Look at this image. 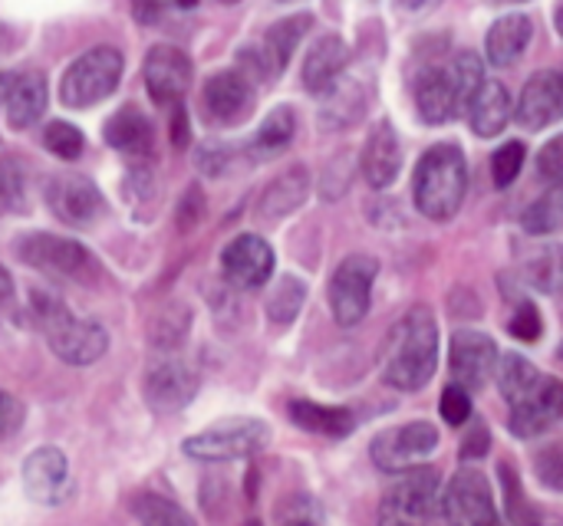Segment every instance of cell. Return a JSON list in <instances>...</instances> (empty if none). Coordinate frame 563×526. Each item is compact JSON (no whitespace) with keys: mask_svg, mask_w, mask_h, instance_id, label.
Here are the masks:
<instances>
[{"mask_svg":"<svg viewBox=\"0 0 563 526\" xmlns=\"http://www.w3.org/2000/svg\"><path fill=\"white\" fill-rule=\"evenodd\" d=\"M323 96H327L320 105L323 128H350L363 119L369 105V86L360 76H340Z\"/></svg>","mask_w":563,"mask_h":526,"instance_id":"obj_23","label":"cell"},{"mask_svg":"<svg viewBox=\"0 0 563 526\" xmlns=\"http://www.w3.org/2000/svg\"><path fill=\"white\" fill-rule=\"evenodd\" d=\"M205 112L211 122L238 125L254 109V86L238 69H221L205 82Z\"/></svg>","mask_w":563,"mask_h":526,"instance_id":"obj_17","label":"cell"},{"mask_svg":"<svg viewBox=\"0 0 563 526\" xmlns=\"http://www.w3.org/2000/svg\"><path fill=\"white\" fill-rule=\"evenodd\" d=\"M290 422L310 435H323V438H346L356 428V418L350 409H336V405H317V402H290Z\"/></svg>","mask_w":563,"mask_h":526,"instance_id":"obj_29","label":"cell"},{"mask_svg":"<svg viewBox=\"0 0 563 526\" xmlns=\"http://www.w3.org/2000/svg\"><path fill=\"white\" fill-rule=\"evenodd\" d=\"M20 422H23V405L10 392H0V438L13 435Z\"/></svg>","mask_w":563,"mask_h":526,"instance_id":"obj_46","label":"cell"},{"mask_svg":"<svg viewBox=\"0 0 563 526\" xmlns=\"http://www.w3.org/2000/svg\"><path fill=\"white\" fill-rule=\"evenodd\" d=\"M46 204L69 227H89L106 211L102 191L86 175H56V178H49Z\"/></svg>","mask_w":563,"mask_h":526,"instance_id":"obj_10","label":"cell"},{"mask_svg":"<svg viewBox=\"0 0 563 526\" xmlns=\"http://www.w3.org/2000/svg\"><path fill=\"white\" fill-rule=\"evenodd\" d=\"M563 392L561 382L554 376H541V382L518 402H511V415H508V428L518 438H538L544 432H551L561 422Z\"/></svg>","mask_w":563,"mask_h":526,"instance_id":"obj_14","label":"cell"},{"mask_svg":"<svg viewBox=\"0 0 563 526\" xmlns=\"http://www.w3.org/2000/svg\"><path fill=\"white\" fill-rule=\"evenodd\" d=\"M16 254L23 264L53 273V277H82L92 264L89 250L69 237H56V234H26L16 244Z\"/></svg>","mask_w":563,"mask_h":526,"instance_id":"obj_11","label":"cell"},{"mask_svg":"<svg viewBox=\"0 0 563 526\" xmlns=\"http://www.w3.org/2000/svg\"><path fill=\"white\" fill-rule=\"evenodd\" d=\"M0 211H26V175L16 158H0Z\"/></svg>","mask_w":563,"mask_h":526,"instance_id":"obj_37","label":"cell"},{"mask_svg":"<svg viewBox=\"0 0 563 526\" xmlns=\"http://www.w3.org/2000/svg\"><path fill=\"white\" fill-rule=\"evenodd\" d=\"M168 10H175V0H132V16L142 26H155L168 16Z\"/></svg>","mask_w":563,"mask_h":526,"instance_id":"obj_44","label":"cell"},{"mask_svg":"<svg viewBox=\"0 0 563 526\" xmlns=\"http://www.w3.org/2000/svg\"><path fill=\"white\" fill-rule=\"evenodd\" d=\"M465 191H468V161L462 148L452 142L432 145L416 165V178H412L416 208L432 221H452L465 201Z\"/></svg>","mask_w":563,"mask_h":526,"instance_id":"obj_2","label":"cell"},{"mask_svg":"<svg viewBox=\"0 0 563 526\" xmlns=\"http://www.w3.org/2000/svg\"><path fill=\"white\" fill-rule=\"evenodd\" d=\"M488 445H492V435H488V428H485V425H475V428L468 432L465 445H462V458H468V461H475V458H485Z\"/></svg>","mask_w":563,"mask_h":526,"instance_id":"obj_48","label":"cell"},{"mask_svg":"<svg viewBox=\"0 0 563 526\" xmlns=\"http://www.w3.org/2000/svg\"><path fill=\"white\" fill-rule=\"evenodd\" d=\"M280 3H290V0H280Z\"/></svg>","mask_w":563,"mask_h":526,"instance_id":"obj_59","label":"cell"},{"mask_svg":"<svg viewBox=\"0 0 563 526\" xmlns=\"http://www.w3.org/2000/svg\"><path fill=\"white\" fill-rule=\"evenodd\" d=\"M43 109H46V79L40 72L16 76L10 96H7V105H3L10 128H16V132L30 128L43 115Z\"/></svg>","mask_w":563,"mask_h":526,"instance_id":"obj_30","label":"cell"},{"mask_svg":"<svg viewBox=\"0 0 563 526\" xmlns=\"http://www.w3.org/2000/svg\"><path fill=\"white\" fill-rule=\"evenodd\" d=\"M33 313L46 333L53 356L63 359L66 366H92L106 356L109 333L92 320H76L66 310V303H59L56 296L33 290Z\"/></svg>","mask_w":563,"mask_h":526,"instance_id":"obj_3","label":"cell"},{"mask_svg":"<svg viewBox=\"0 0 563 526\" xmlns=\"http://www.w3.org/2000/svg\"><path fill=\"white\" fill-rule=\"evenodd\" d=\"M511 119V92L505 82L498 79H485L482 89L475 92V99L468 102V122L472 132L482 138H495L498 132H505Z\"/></svg>","mask_w":563,"mask_h":526,"instance_id":"obj_25","label":"cell"},{"mask_svg":"<svg viewBox=\"0 0 563 526\" xmlns=\"http://www.w3.org/2000/svg\"><path fill=\"white\" fill-rule=\"evenodd\" d=\"M224 3H234V0H224Z\"/></svg>","mask_w":563,"mask_h":526,"instance_id":"obj_60","label":"cell"},{"mask_svg":"<svg viewBox=\"0 0 563 526\" xmlns=\"http://www.w3.org/2000/svg\"><path fill=\"white\" fill-rule=\"evenodd\" d=\"M416 105L419 115L429 125H442L449 119H455V96H452V82L445 66H429L419 79H416Z\"/></svg>","mask_w":563,"mask_h":526,"instance_id":"obj_27","label":"cell"},{"mask_svg":"<svg viewBox=\"0 0 563 526\" xmlns=\"http://www.w3.org/2000/svg\"><path fill=\"white\" fill-rule=\"evenodd\" d=\"M495 376H498V389H501V395H505L508 402L525 399V395L541 382V372H538L525 356H518V352H511V356L498 359Z\"/></svg>","mask_w":563,"mask_h":526,"instance_id":"obj_33","label":"cell"},{"mask_svg":"<svg viewBox=\"0 0 563 526\" xmlns=\"http://www.w3.org/2000/svg\"><path fill=\"white\" fill-rule=\"evenodd\" d=\"M508 329H511V336H515V339H521V343H538V339L544 336V320H541L538 306L521 303V306H518V313L511 316Z\"/></svg>","mask_w":563,"mask_h":526,"instance_id":"obj_41","label":"cell"},{"mask_svg":"<svg viewBox=\"0 0 563 526\" xmlns=\"http://www.w3.org/2000/svg\"><path fill=\"white\" fill-rule=\"evenodd\" d=\"M379 260L369 254H350L330 280V313L340 326H356L369 313Z\"/></svg>","mask_w":563,"mask_h":526,"instance_id":"obj_8","label":"cell"},{"mask_svg":"<svg viewBox=\"0 0 563 526\" xmlns=\"http://www.w3.org/2000/svg\"><path fill=\"white\" fill-rule=\"evenodd\" d=\"M198 392V376L178 362V359H162L145 372V402L168 415V412H181Z\"/></svg>","mask_w":563,"mask_h":526,"instance_id":"obj_18","label":"cell"},{"mask_svg":"<svg viewBox=\"0 0 563 526\" xmlns=\"http://www.w3.org/2000/svg\"><path fill=\"white\" fill-rule=\"evenodd\" d=\"M498 366V346L492 336L478 329H459L452 336V376L455 385L465 392L485 389V382L495 376Z\"/></svg>","mask_w":563,"mask_h":526,"instance_id":"obj_15","label":"cell"},{"mask_svg":"<svg viewBox=\"0 0 563 526\" xmlns=\"http://www.w3.org/2000/svg\"><path fill=\"white\" fill-rule=\"evenodd\" d=\"M66 484H69V461L59 448H36L26 461H23V491L30 501L43 504V507H56L66 497Z\"/></svg>","mask_w":563,"mask_h":526,"instance_id":"obj_19","label":"cell"},{"mask_svg":"<svg viewBox=\"0 0 563 526\" xmlns=\"http://www.w3.org/2000/svg\"><path fill=\"white\" fill-rule=\"evenodd\" d=\"M538 474H541V481H544L551 491H561V484H563L561 448H548V451L538 458Z\"/></svg>","mask_w":563,"mask_h":526,"instance_id":"obj_45","label":"cell"},{"mask_svg":"<svg viewBox=\"0 0 563 526\" xmlns=\"http://www.w3.org/2000/svg\"><path fill=\"white\" fill-rule=\"evenodd\" d=\"M439 3H442V0H393L396 13H402V16H426V13H432Z\"/></svg>","mask_w":563,"mask_h":526,"instance_id":"obj_49","label":"cell"},{"mask_svg":"<svg viewBox=\"0 0 563 526\" xmlns=\"http://www.w3.org/2000/svg\"><path fill=\"white\" fill-rule=\"evenodd\" d=\"M521 224H525V231H528V234H538V237H544V234H558L563 224L561 188H551L544 198H538V201L521 214Z\"/></svg>","mask_w":563,"mask_h":526,"instance_id":"obj_35","label":"cell"},{"mask_svg":"<svg viewBox=\"0 0 563 526\" xmlns=\"http://www.w3.org/2000/svg\"><path fill=\"white\" fill-rule=\"evenodd\" d=\"M191 59L178 46H152L145 56V89L158 105H181L191 86Z\"/></svg>","mask_w":563,"mask_h":526,"instance_id":"obj_12","label":"cell"},{"mask_svg":"<svg viewBox=\"0 0 563 526\" xmlns=\"http://www.w3.org/2000/svg\"><path fill=\"white\" fill-rule=\"evenodd\" d=\"M152 142H155V132H152V122L142 109L135 105H122L109 122H106V145L129 155V158H142L152 152Z\"/></svg>","mask_w":563,"mask_h":526,"instance_id":"obj_26","label":"cell"},{"mask_svg":"<svg viewBox=\"0 0 563 526\" xmlns=\"http://www.w3.org/2000/svg\"><path fill=\"white\" fill-rule=\"evenodd\" d=\"M501 484H505V501H508V517H511V524L515 526H538L548 514L544 511H538L531 501H528V494H525V488H521V481H518V471L515 468H508V465H501Z\"/></svg>","mask_w":563,"mask_h":526,"instance_id":"obj_36","label":"cell"},{"mask_svg":"<svg viewBox=\"0 0 563 526\" xmlns=\"http://www.w3.org/2000/svg\"><path fill=\"white\" fill-rule=\"evenodd\" d=\"M307 194H310V171L303 165H294L277 181L267 184V191L261 198V217H267V221L287 217L307 201Z\"/></svg>","mask_w":563,"mask_h":526,"instance_id":"obj_28","label":"cell"},{"mask_svg":"<svg viewBox=\"0 0 563 526\" xmlns=\"http://www.w3.org/2000/svg\"><path fill=\"white\" fill-rule=\"evenodd\" d=\"M346 63H350V46L343 43V36H336V33L320 36L303 56V69H300L303 89L313 96H323L343 76Z\"/></svg>","mask_w":563,"mask_h":526,"instance_id":"obj_22","label":"cell"},{"mask_svg":"<svg viewBox=\"0 0 563 526\" xmlns=\"http://www.w3.org/2000/svg\"><path fill=\"white\" fill-rule=\"evenodd\" d=\"M139 521L142 526H195V521L175 501H165V497H142Z\"/></svg>","mask_w":563,"mask_h":526,"instance_id":"obj_39","label":"cell"},{"mask_svg":"<svg viewBox=\"0 0 563 526\" xmlns=\"http://www.w3.org/2000/svg\"><path fill=\"white\" fill-rule=\"evenodd\" d=\"M445 72H449V82H452L455 112L465 115V112H468V102L475 99V92H478L482 82H485V63H482L478 53L462 49V53L452 56V63H445Z\"/></svg>","mask_w":563,"mask_h":526,"instance_id":"obj_31","label":"cell"},{"mask_svg":"<svg viewBox=\"0 0 563 526\" xmlns=\"http://www.w3.org/2000/svg\"><path fill=\"white\" fill-rule=\"evenodd\" d=\"M492 514H495V501L488 481L472 468L459 471L449 491L442 494V517L449 521V526H478Z\"/></svg>","mask_w":563,"mask_h":526,"instance_id":"obj_16","label":"cell"},{"mask_svg":"<svg viewBox=\"0 0 563 526\" xmlns=\"http://www.w3.org/2000/svg\"><path fill=\"white\" fill-rule=\"evenodd\" d=\"M376 526H442V488L429 468L409 471L379 504Z\"/></svg>","mask_w":563,"mask_h":526,"instance_id":"obj_5","label":"cell"},{"mask_svg":"<svg viewBox=\"0 0 563 526\" xmlns=\"http://www.w3.org/2000/svg\"><path fill=\"white\" fill-rule=\"evenodd\" d=\"M521 168H525V142H508V145H501V148L492 155V178H495V188L515 184V178L521 175Z\"/></svg>","mask_w":563,"mask_h":526,"instance_id":"obj_40","label":"cell"},{"mask_svg":"<svg viewBox=\"0 0 563 526\" xmlns=\"http://www.w3.org/2000/svg\"><path fill=\"white\" fill-rule=\"evenodd\" d=\"M360 165H363V178L379 191L389 188L399 178V171H402V145H399V135H396L393 122H379L369 132Z\"/></svg>","mask_w":563,"mask_h":526,"instance_id":"obj_21","label":"cell"},{"mask_svg":"<svg viewBox=\"0 0 563 526\" xmlns=\"http://www.w3.org/2000/svg\"><path fill=\"white\" fill-rule=\"evenodd\" d=\"M10 49H13V30L0 23V59H3V56H7Z\"/></svg>","mask_w":563,"mask_h":526,"instance_id":"obj_51","label":"cell"},{"mask_svg":"<svg viewBox=\"0 0 563 526\" xmlns=\"http://www.w3.org/2000/svg\"><path fill=\"white\" fill-rule=\"evenodd\" d=\"M538 175L551 184V188H558L563 178V138H551L548 145H544V152H541V158H538Z\"/></svg>","mask_w":563,"mask_h":526,"instance_id":"obj_43","label":"cell"},{"mask_svg":"<svg viewBox=\"0 0 563 526\" xmlns=\"http://www.w3.org/2000/svg\"><path fill=\"white\" fill-rule=\"evenodd\" d=\"M439 366V326L432 310L412 306L389 333L383 356V379L399 392H419L432 382Z\"/></svg>","mask_w":563,"mask_h":526,"instance_id":"obj_1","label":"cell"},{"mask_svg":"<svg viewBox=\"0 0 563 526\" xmlns=\"http://www.w3.org/2000/svg\"><path fill=\"white\" fill-rule=\"evenodd\" d=\"M244 526H261V521H247V524Z\"/></svg>","mask_w":563,"mask_h":526,"instance_id":"obj_58","label":"cell"},{"mask_svg":"<svg viewBox=\"0 0 563 526\" xmlns=\"http://www.w3.org/2000/svg\"><path fill=\"white\" fill-rule=\"evenodd\" d=\"M310 26H313V16H310V13H294V16L277 20V23L264 33L261 43L241 49V63H244V72H241V76H244L247 82H251V79H257V82L277 79V76L287 69L290 56L297 53V46H300V40L307 36Z\"/></svg>","mask_w":563,"mask_h":526,"instance_id":"obj_7","label":"cell"},{"mask_svg":"<svg viewBox=\"0 0 563 526\" xmlns=\"http://www.w3.org/2000/svg\"><path fill=\"white\" fill-rule=\"evenodd\" d=\"M228 158H231V148L228 145H205L201 152H198V165L208 171V175H221V171H228Z\"/></svg>","mask_w":563,"mask_h":526,"instance_id":"obj_47","label":"cell"},{"mask_svg":"<svg viewBox=\"0 0 563 526\" xmlns=\"http://www.w3.org/2000/svg\"><path fill=\"white\" fill-rule=\"evenodd\" d=\"M294 132H297V115H294V109H290V105H277V109L261 122V128H257L251 148H254L257 158L277 155V152H284V148L294 142Z\"/></svg>","mask_w":563,"mask_h":526,"instance_id":"obj_32","label":"cell"},{"mask_svg":"<svg viewBox=\"0 0 563 526\" xmlns=\"http://www.w3.org/2000/svg\"><path fill=\"white\" fill-rule=\"evenodd\" d=\"M495 3H521V0H495Z\"/></svg>","mask_w":563,"mask_h":526,"instance_id":"obj_57","label":"cell"},{"mask_svg":"<svg viewBox=\"0 0 563 526\" xmlns=\"http://www.w3.org/2000/svg\"><path fill=\"white\" fill-rule=\"evenodd\" d=\"M125 59L115 46H92L82 56H76L63 79H59V99L69 109H89L102 99H109L122 82Z\"/></svg>","mask_w":563,"mask_h":526,"instance_id":"obj_4","label":"cell"},{"mask_svg":"<svg viewBox=\"0 0 563 526\" xmlns=\"http://www.w3.org/2000/svg\"><path fill=\"white\" fill-rule=\"evenodd\" d=\"M195 3H198V0H175V7H178V10H191Z\"/></svg>","mask_w":563,"mask_h":526,"instance_id":"obj_56","label":"cell"},{"mask_svg":"<svg viewBox=\"0 0 563 526\" xmlns=\"http://www.w3.org/2000/svg\"><path fill=\"white\" fill-rule=\"evenodd\" d=\"M303 300H307L303 280H297V277H280V280L274 283L271 296H267V316H271V323L290 326V323L300 316Z\"/></svg>","mask_w":563,"mask_h":526,"instance_id":"obj_34","label":"cell"},{"mask_svg":"<svg viewBox=\"0 0 563 526\" xmlns=\"http://www.w3.org/2000/svg\"><path fill=\"white\" fill-rule=\"evenodd\" d=\"M442 418L452 425V428H459V425H465L468 418H472V399H468V392L465 389H459V385H449L445 392H442Z\"/></svg>","mask_w":563,"mask_h":526,"instance_id":"obj_42","label":"cell"},{"mask_svg":"<svg viewBox=\"0 0 563 526\" xmlns=\"http://www.w3.org/2000/svg\"><path fill=\"white\" fill-rule=\"evenodd\" d=\"M267 441H271V428L261 418H224L185 438L181 451L195 461H241L264 451Z\"/></svg>","mask_w":563,"mask_h":526,"instance_id":"obj_6","label":"cell"},{"mask_svg":"<svg viewBox=\"0 0 563 526\" xmlns=\"http://www.w3.org/2000/svg\"><path fill=\"white\" fill-rule=\"evenodd\" d=\"M531 36H534V23L525 13H508V16L495 20V26L485 36V56H488V63L498 66V69L518 63L521 53L528 49Z\"/></svg>","mask_w":563,"mask_h":526,"instance_id":"obj_24","label":"cell"},{"mask_svg":"<svg viewBox=\"0 0 563 526\" xmlns=\"http://www.w3.org/2000/svg\"><path fill=\"white\" fill-rule=\"evenodd\" d=\"M175 142L185 145V112H181V109L175 112Z\"/></svg>","mask_w":563,"mask_h":526,"instance_id":"obj_53","label":"cell"},{"mask_svg":"<svg viewBox=\"0 0 563 526\" xmlns=\"http://www.w3.org/2000/svg\"><path fill=\"white\" fill-rule=\"evenodd\" d=\"M287 526H320V524H317L313 517H297L294 524H287Z\"/></svg>","mask_w":563,"mask_h":526,"instance_id":"obj_55","label":"cell"},{"mask_svg":"<svg viewBox=\"0 0 563 526\" xmlns=\"http://www.w3.org/2000/svg\"><path fill=\"white\" fill-rule=\"evenodd\" d=\"M13 72H0V109L7 105V96H10V89H13Z\"/></svg>","mask_w":563,"mask_h":526,"instance_id":"obj_52","label":"cell"},{"mask_svg":"<svg viewBox=\"0 0 563 526\" xmlns=\"http://www.w3.org/2000/svg\"><path fill=\"white\" fill-rule=\"evenodd\" d=\"M221 270L231 287L257 290L274 277V247L257 234H241L221 250Z\"/></svg>","mask_w":563,"mask_h":526,"instance_id":"obj_13","label":"cell"},{"mask_svg":"<svg viewBox=\"0 0 563 526\" xmlns=\"http://www.w3.org/2000/svg\"><path fill=\"white\" fill-rule=\"evenodd\" d=\"M10 296H13V280H10L7 267L0 264V306H3V303H10Z\"/></svg>","mask_w":563,"mask_h":526,"instance_id":"obj_50","label":"cell"},{"mask_svg":"<svg viewBox=\"0 0 563 526\" xmlns=\"http://www.w3.org/2000/svg\"><path fill=\"white\" fill-rule=\"evenodd\" d=\"M478 526H505V524H501V517H498V511H495L492 517H485Z\"/></svg>","mask_w":563,"mask_h":526,"instance_id":"obj_54","label":"cell"},{"mask_svg":"<svg viewBox=\"0 0 563 526\" xmlns=\"http://www.w3.org/2000/svg\"><path fill=\"white\" fill-rule=\"evenodd\" d=\"M43 145H46L56 158L73 161V158L82 155L86 138H82V132H79L76 125H69V122H49L46 132H43Z\"/></svg>","mask_w":563,"mask_h":526,"instance_id":"obj_38","label":"cell"},{"mask_svg":"<svg viewBox=\"0 0 563 526\" xmlns=\"http://www.w3.org/2000/svg\"><path fill=\"white\" fill-rule=\"evenodd\" d=\"M439 448V432L429 422H409L386 428L383 435L373 438L369 455L379 471L386 474H409L416 471L426 458H432Z\"/></svg>","mask_w":563,"mask_h":526,"instance_id":"obj_9","label":"cell"},{"mask_svg":"<svg viewBox=\"0 0 563 526\" xmlns=\"http://www.w3.org/2000/svg\"><path fill=\"white\" fill-rule=\"evenodd\" d=\"M563 112V79L558 69H541L534 72L525 89H521V99L515 105V119L525 125V128H548L561 119Z\"/></svg>","mask_w":563,"mask_h":526,"instance_id":"obj_20","label":"cell"}]
</instances>
